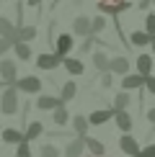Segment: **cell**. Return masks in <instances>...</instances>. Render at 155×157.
Masks as SVG:
<instances>
[{"instance_id": "603a6c76", "label": "cell", "mask_w": 155, "mask_h": 157, "mask_svg": "<svg viewBox=\"0 0 155 157\" xmlns=\"http://www.w3.org/2000/svg\"><path fill=\"white\" fill-rule=\"evenodd\" d=\"M26 142H34V139H39V136L44 134V124L42 121H31V124H26Z\"/></svg>"}, {"instance_id": "ac0fdd59", "label": "cell", "mask_w": 155, "mask_h": 157, "mask_svg": "<svg viewBox=\"0 0 155 157\" xmlns=\"http://www.w3.org/2000/svg\"><path fill=\"white\" fill-rule=\"evenodd\" d=\"M114 121H116V126H119L121 134H129V132H132V116H129L127 111H116Z\"/></svg>"}, {"instance_id": "d4e9b609", "label": "cell", "mask_w": 155, "mask_h": 157, "mask_svg": "<svg viewBox=\"0 0 155 157\" xmlns=\"http://www.w3.org/2000/svg\"><path fill=\"white\" fill-rule=\"evenodd\" d=\"M36 34H39V31H36V26H21V29H18V41H26V44H31V41H34V39H36Z\"/></svg>"}, {"instance_id": "60d3db41", "label": "cell", "mask_w": 155, "mask_h": 157, "mask_svg": "<svg viewBox=\"0 0 155 157\" xmlns=\"http://www.w3.org/2000/svg\"><path fill=\"white\" fill-rule=\"evenodd\" d=\"M0 142H3V136H0Z\"/></svg>"}, {"instance_id": "4316f807", "label": "cell", "mask_w": 155, "mask_h": 157, "mask_svg": "<svg viewBox=\"0 0 155 157\" xmlns=\"http://www.w3.org/2000/svg\"><path fill=\"white\" fill-rule=\"evenodd\" d=\"M78 95V85L73 82V80H67L62 85V93H60V98H62V103H67V101H73V98Z\"/></svg>"}, {"instance_id": "83f0119b", "label": "cell", "mask_w": 155, "mask_h": 157, "mask_svg": "<svg viewBox=\"0 0 155 157\" xmlns=\"http://www.w3.org/2000/svg\"><path fill=\"white\" fill-rule=\"evenodd\" d=\"M90 31H93V36H98L106 31V16L103 13H98L96 18H90Z\"/></svg>"}, {"instance_id": "30bf717a", "label": "cell", "mask_w": 155, "mask_h": 157, "mask_svg": "<svg viewBox=\"0 0 155 157\" xmlns=\"http://www.w3.org/2000/svg\"><path fill=\"white\" fill-rule=\"evenodd\" d=\"M60 106H65L60 95H47V93H44V95L36 98V108L39 111H54V108H60Z\"/></svg>"}, {"instance_id": "ee69618b", "label": "cell", "mask_w": 155, "mask_h": 157, "mask_svg": "<svg viewBox=\"0 0 155 157\" xmlns=\"http://www.w3.org/2000/svg\"><path fill=\"white\" fill-rule=\"evenodd\" d=\"M137 157H140V155H137Z\"/></svg>"}, {"instance_id": "277c9868", "label": "cell", "mask_w": 155, "mask_h": 157, "mask_svg": "<svg viewBox=\"0 0 155 157\" xmlns=\"http://www.w3.org/2000/svg\"><path fill=\"white\" fill-rule=\"evenodd\" d=\"M73 47H75V34H60V36L54 39V54L62 57V62L70 57Z\"/></svg>"}, {"instance_id": "4fadbf2b", "label": "cell", "mask_w": 155, "mask_h": 157, "mask_svg": "<svg viewBox=\"0 0 155 157\" xmlns=\"http://www.w3.org/2000/svg\"><path fill=\"white\" fill-rule=\"evenodd\" d=\"M153 39H155V36H150L145 29L132 31V34H129V47H137V49H142V47H150V44H153Z\"/></svg>"}, {"instance_id": "52a82bcc", "label": "cell", "mask_w": 155, "mask_h": 157, "mask_svg": "<svg viewBox=\"0 0 155 157\" xmlns=\"http://www.w3.org/2000/svg\"><path fill=\"white\" fill-rule=\"evenodd\" d=\"M119 149L124 152V157H137L142 149H140V142L134 139L132 134H121L119 136Z\"/></svg>"}, {"instance_id": "ffe728a7", "label": "cell", "mask_w": 155, "mask_h": 157, "mask_svg": "<svg viewBox=\"0 0 155 157\" xmlns=\"http://www.w3.org/2000/svg\"><path fill=\"white\" fill-rule=\"evenodd\" d=\"M93 67L98 70V75H103V72H109V64H111V59L106 57V52H93Z\"/></svg>"}, {"instance_id": "1f68e13d", "label": "cell", "mask_w": 155, "mask_h": 157, "mask_svg": "<svg viewBox=\"0 0 155 157\" xmlns=\"http://www.w3.org/2000/svg\"><path fill=\"white\" fill-rule=\"evenodd\" d=\"M145 31L150 36H155V13H147V18H145Z\"/></svg>"}, {"instance_id": "f35d334b", "label": "cell", "mask_w": 155, "mask_h": 157, "mask_svg": "<svg viewBox=\"0 0 155 157\" xmlns=\"http://www.w3.org/2000/svg\"><path fill=\"white\" fill-rule=\"evenodd\" d=\"M39 3H42V0H26V5H31V8H36Z\"/></svg>"}, {"instance_id": "8d00e7d4", "label": "cell", "mask_w": 155, "mask_h": 157, "mask_svg": "<svg viewBox=\"0 0 155 157\" xmlns=\"http://www.w3.org/2000/svg\"><path fill=\"white\" fill-rule=\"evenodd\" d=\"M150 5H153V0H140V5H137V8H140V10H147Z\"/></svg>"}, {"instance_id": "5b68a950", "label": "cell", "mask_w": 155, "mask_h": 157, "mask_svg": "<svg viewBox=\"0 0 155 157\" xmlns=\"http://www.w3.org/2000/svg\"><path fill=\"white\" fill-rule=\"evenodd\" d=\"M16 88L21 93H26V95H36V93H42V80L36 75H26V77H18Z\"/></svg>"}, {"instance_id": "f1b7e54d", "label": "cell", "mask_w": 155, "mask_h": 157, "mask_svg": "<svg viewBox=\"0 0 155 157\" xmlns=\"http://www.w3.org/2000/svg\"><path fill=\"white\" fill-rule=\"evenodd\" d=\"M52 121H54L57 126H65V124L70 121V113H67V108H65V106L54 108V111H52Z\"/></svg>"}, {"instance_id": "484cf974", "label": "cell", "mask_w": 155, "mask_h": 157, "mask_svg": "<svg viewBox=\"0 0 155 157\" xmlns=\"http://www.w3.org/2000/svg\"><path fill=\"white\" fill-rule=\"evenodd\" d=\"M13 52H16V57H18L21 62H29L31 57H34V52H31V47H29L26 41H18L16 47H13Z\"/></svg>"}, {"instance_id": "7a4b0ae2", "label": "cell", "mask_w": 155, "mask_h": 157, "mask_svg": "<svg viewBox=\"0 0 155 157\" xmlns=\"http://www.w3.org/2000/svg\"><path fill=\"white\" fill-rule=\"evenodd\" d=\"M96 8H98V13H103V16L116 18L119 13H124L127 8H132V5H129V0H98Z\"/></svg>"}, {"instance_id": "4dcf8cb0", "label": "cell", "mask_w": 155, "mask_h": 157, "mask_svg": "<svg viewBox=\"0 0 155 157\" xmlns=\"http://www.w3.org/2000/svg\"><path fill=\"white\" fill-rule=\"evenodd\" d=\"M16 157H31V142H21L16 147Z\"/></svg>"}, {"instance_id": "7bdbcfd3", "label": "cell", "mask_w": 155, "mask_h": 157, "mask_svg": "<svg viewBox=\"0 0 155 157\" xmlns=\"http://www.w3.org/2000/svg\"><path fill=\"white\" fill-rule=\"evenodd\" d=\"M90 157H93V155H90Z\"/></svg>"}, {"instance_id": "d6986e66", "label": "cell", "mask_w": 155, "mask_h": 157, "mask_svg": "<svg viewBox=\"0 0 155 157\" xmlns=\"http://www.w3.org/2000/svg\"><path fill=\"white\" fill-rule=\"evenodd\" d=\"M85 149L93 157H103L106 155V147H103V142L101 139H96V136H85Z\"/></svg>"}, {"instance_id": "6da1fadb", "label": "cell", "mask_w": 155, "mask_h": 157, "mask_svg": "<svg viewBox=\"0 0 155 157\" xmlns=\"http://www.w3.org/2000/svg\"><path fill=\"white\" fill-rule=\"evenodd\" d=\"M0 111H3L5 116L18 113V88L16 85H10V88L3 90V95H0Z\"/></svg>"}, {"instance_id": "ab89813d", "label": "cell", "mask_w": 155, "mask_h": 157, "mask_svg": "<svg viewBox=\"0 0 155 157\" xmlns=\"http://www.w3.org/2000/svg\"><path fill=\"white\" fill-rule=\"evenodd\" d=\"M150 47H153V57H155V39H153V44H150Z\"/></svg>"}, {"instance_id": "3957f363", "label": "cell", "mask_w": 155, "mask_h": 157, "mask_svg": "<svg viewBox=\"0 0 155 157\" xmlns=\"http://www.w3.org/2000/svg\"><path fill=\"white\" fill-rule=\"evenodd\" d=\"M0 82H3L5 88H10V85L18 82V67H16L13 59H8V57L0 59Z\"/></svg>"}, {"instance_id": "8992f818", "label": "cell", "mask_w": 155, "mask_h": 157, "mask_svg": "<svg viewBox=\"0 0 155 157\" xmlns=\"http://www.w3.org/2000/svg\"><path fill=\"white\" fill-rule=\"evenodd\" d=\"M0 39H8L10 47H16L18 44V26L10 21V18L0 16Z\"/></svg>"}, {"instance_id": "44dd1931", "label": "cell", "mask_w": 155, "mask_h": 157, "mask_svg": "<svg viewBox=\"0 0 155 157\" xmlns=\"http://www.w3.org/2000/svg\"><path fill=\"white\" fill-rule=\"evenodd\" d=\"M137 72H140L142 77L153 75V54H140V57H137Z\"/></svg>"}, {"instance_id": "2e32d148", "label": "cell", "mask_w": 155, "mask_h": 157, "mask_svg": "<svg viewBox=\"0 0 155 157\" xmlns=\"http://www.w3.org/2000/svg\"><path fill=\"white\" fill-rule=\"evenodd\" d=\"M88 129H90L88 116H83V113L73 116V132H75V136H88Z\"/></svg>"}, {"instance_id": "9c48e42d", "label": "cell", "mask_w": 155, "mask_h": 157, "mask_svg": "<svg viewBox=\"0 0 155 157\" xmlns=\"http://www.w3.org/2000/svg\"><path fill=\"white\" fill-rule=\"evenodd\" d=\"M116 116V108H101V111H90V116H88V121H90V126H103L106 121H111Z\"/></svg>"}, {"instance_id": "d6a6232c", "label": "cell", "mask_w": 155, "mask_h": 157, "mask_svg": "<svg viewBox=\"0 0 155 157\" xmlns=\"http://www.w3.org/2000/svg\"><path fill=\"white\" fill-rule=\"evenodd\" d=\"M145 90H147L150 95H155V75H147V77H145Z\"/></svg>"}, {"instance_id": "5bb4252c", "label": "cell", "mask_w": 155, "mask_h": 157, "mask_svg": "<svg viewBox=\"0 0 155 157\" xmlns=\"http://www.w3.org/2000/svg\"><path fill=\"white\" fill-rule=\"evenodd\" d=\"M83 152H85V136H75L65 147V157H83Z\"/></svg>"}, {"instance_id": "8fae6325", "label": "cell", "mask_w": 155, "mask_h": 157, "mask_svg": "<svg viewBox=\"0 0 155 157\" xmlns=\"http://www.w3.org/2000/svg\"><path fill=\"white\" fill-rule=\"evenodd\" d=\"M145 88V77L140 72H129L121 77V90H142Z\"/></svg>"}, {"instance_id": "e575fe53", "label": "cell", "mask_w": 155, "mask_h": 157, "mask_svg": "<svg viewBox=\"0 0 155 157\" xmlns=\"http://www.w3.org/2000/svg\"><path fill=\"white\" fill-rule=\"evenodd\" d=\"M8 49H13V47H10V41H8V39H0V59L8 54Z\"/></svg>"}, {"instance_id": "836d02e7", "label": "cell", "mask_w": 155, "mask_h": 157, "mask_svg": "<svg viewBox=\"0 0 155 157\" xmlns=\"http://www.w3.org/2000/svg\"><path fill=\"white\" fill-rule=\"evenodd\" d=\"M101 85H103V88H111V85H114V72H103L101 75Z\"/></svg>"}, {"instance_id": "cb8c5ba5", "label": "cell", "mask_w": 155, "mask_h": 157, "mask_svg": "<svg viewBox=\"0 0 155 157\" xmlns=\"http://www.w3.org/2000/svg\"><path fill=\"white\" fill-rule=\"evenodd\" d=\"M129 103H132V95H129V90H119V93L114 95V108L116 111H127Z\"/></svg>"}, {"instance_id": "7c38bea8", "label": "cell", "mask_w": 155, "mask_h": 157, "mask_svg": "<svg viewBox=\"0 0 155 157\" xmlns=\"http://www.w3.org/2000/svg\"><path fill=\"white\" fill-rule=\"evenodd\" d=\"M73 34L75 36H83V39L93 36V31H90V18L88 16H78L75 21H73Z\"/></svg>"}, {"instance_id": "e0dca14e", "label": "cell", "mask_w": 155, "mask_h": 157, "mask_svg": "<svg viewBox=\"0 0 155 157\" xmlns=\"http://www.w3.org/2000/svg\"><path fill=\"white\" fill-rule=\"evenodd\" d=\"M109 72H114V75H129V59L127 57H114L111 64H109Z\"/></svg>"}, {"instance_id": "d590c367", "label": "cell", "mask_w": 155, "mask_h": 157, "mask_svg": "<svg viewBox=\"0 0 155 157\" xmlns=\"http://www.w3.org/2000/svg\"><path fill=\"white\" fill-rule=\"evenodd\" d=\"M140 157H155V142H153V144H147L145 149H142Z\"/></svg>"}, {"instance_id": "7402d4cb", "label": "cell", "mask_w": 155, "mask_h": 157, "mask_svg": "<svg viewBox=\"0 0 155 157\" xmlns=\"http://www.w3.org/2000/svg\"><path fill=\"white\" fill-rule=\"evenodd\" d=\"M62 67L67 70L70 75H83V72H85V64L78 59V57H67V59L62 62Z\"/></svg>"}, {"instance_id": "9a60e30c", "label": "cell", "mask_w": 155, "mask_h": 157, "mask_svg": "<svg viewBox=\"0 0 155 157\" xmlns=\"http://www.w3.org/2000/svg\"><path fill=\"white\" fill-rule=\"evenodd\" d=\"M0 136H3V142L5 144H21V142H26V134L21 132V129H3L0 132Z\"/></svg>"}, {"instance_id": "74e56055", "label": "cell", "mask_w": 155, "mask_h": 157, "mask_svg": "<svg viewBox=\"0 0 155 157\" xmlns=\"http://www.w3.org/2000/svg\"><path fill=\"white\" fill-rule=\"evenodd\" d=\"M147 121L155 126V108H147Z\"/></svg>"}, {"instance_id": "f546056e", "label": "cell", "mask_w": 155, "mask_h": 157, "mask_svg": "<svg viewBox=\"0 0 155 157\" xmlns=\"http://www.w3.org/2000/svg\"><path fill=\"white\" fill-rule=\"evenodd\" d=\"M39 157H60V149H57L54 144H42V149H39Z\"/></svg>"}, {"instance_id": "ba28073f", "label": "cell", "mask_w": 155, "mask_h": 157, "mask_svg": "<svg viewBox=\"0 0 155 157\" xmlns=\"http://www.w3.org/2000/svg\"><path fill=\"white\" fill-rule=\"evenodd\" d=\"M60 64H62V57H57L54 52H44V54L36 57V67L39 70H47V72H49V70H57Z\"/></svg>"}, {"instance_id": "b9f144b4", "label": "cell", "mask_w": 155, "mask_h": 157, "mask_svg": "<svg viewBox=\"0 0 155 157\" xmlns=\"http://www.w3.org/2000/svg\"><path fill=\"white\" fill-rule=\"evenodd\" d=\"M153 5H155V0H153Z\"/></svg>"}]
</instances>
